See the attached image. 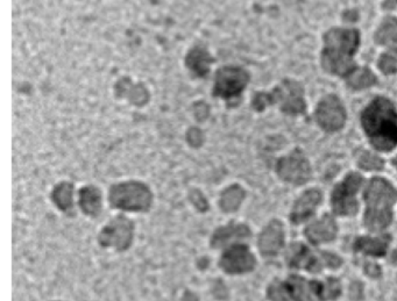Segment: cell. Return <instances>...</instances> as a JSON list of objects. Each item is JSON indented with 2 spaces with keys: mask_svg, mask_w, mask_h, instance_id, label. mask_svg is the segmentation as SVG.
<instances>
[{
  "mask_svg": "<svg viewBox=\"0 0 397 301\" xmlns=\"http://www.w3.org/2000/svg\"><path fill=\"white\" fill-rule=\"evenodd\" d=\"M362 126L379 150H391L397 144V113L384 98L375 99L362 113Z\"/></svg>",
  "mask_w": 397,
  "mask_h": 301,
  "instance_id": "cell-1",
  "label": "cell"
},
{
  "mask_svg": "<svg viewBox=\"0 0 397 301\" xmlns=\"http://www.w3.org/2000/svg\"><path fill=\"white\" fill-rule=\"evenodd\" d=\"M359 45V33L354 29H332L325 36L323 67L334 75H346L352 70V54Z\"/></svg>",
  "mask_w": 397,
  "mask_h": 301,
  "instance_id": "cell-2",
  "label": "cell"
},
{
  "mask_svg": "<svg viewBox=\"0 0 397 301\" xmlns=\"http://www.w3.org/2000/svg\"><path fill=\"white\" fill-rule=\"evenodd\" d=\"M365 198L366 226L371 231H382L391 221V206L396 200L394 187L381 178H375L369 183Z\"/></svg>",
  "mask_w": 397,
  "mask_h": 301,
  "instance_id": "cell-3",
  "label": "cell"
},
{
  "mask_svg": "<svg viewBox=\"0 0 397 301\" xmlns=\"http://www.w3.org/2000/svg\"><path fill=\"white\" fill-rule=\"evenodd\" d=\"M151 190L138 182L113 185L110 190V204L115 209L129 212L147 211L152 204Z\"/></svg>",
  "mask_w": 397,
  "mask_h": 301,
  "instance_id": "cell-4",
  "label": "cell"
},
{
  "mask_svg": "<svg viewBox=\"0 0 397 301\" xmlns=\"http://www.w3.org/2000/svg\"><path fill=\"white\" fill-rule=\"evenodd\" d=\"M296 301H325L339 297L342 288L337 279L325 283L309 282L301 277H290L285 283Z\"/></svg>",
  "mask_w": 397,
  "mask_h": 301,
  "instance_id": "cell-5",
  "label": "cell"
},
{
  "mask_svg": "<svg viewBox=\"0 0 397 301\" xmlns=\"http://www.w3.org/2000/svg\"><path fill=\"white\" fill-rule=\"evenodd\" d=\"M342 266V260L334 253L314 251L305 246L295 248L290 256V266L309 271H319L324 268H338Z\"/></svg>",
  "mask_w": 397,
  "mask_h": 301,
  "instance_id": "cell-6",
  "label": "cell"
},
{
  "mask_svg": "<svg viewBox=\"0 0 397 301\" xmlns=\"http://www.w3.org/2000/svg\"><path fill=\"white\" fill-rule=\"evenodd\" d=\"M362 184L361 177L351 173L340 185L337 186L332 196L333 209L337 214L352 215L358 209L356 195Z\"/></svg>",
  "mask_w": 397,
  "mask_h": 301,
  "instance_id": "cell-7",
  "label": "cell"
},
{
  "mask_svg": "<svg viewBox=\"0 0 397 301\" xmlns=\"http://www.w3.org/2000/svg\"><path fill=\"white\" fill-rule=\"evenodd\" d=\"M133 236V224L126 217H115L100 233V244L104 247H113L125 250L129 247Z\"/></svg>",
  "mask_w": 397,
  "mask_h": 301,
  "instance_id": "cell-8",
  "label": "cell"
},
{
  "mask_svg": "<svg viewBox=\"0 0 397 301\" xmlns=\"http://www.w3.org/2000/svg\"><path fill=\"white\" fill-rule=\"evenodd\" d=\"M277 173L282 180H287L289 183L305 184L310 180V164L303 155L295 151L288 158L280 160Z\"/></svg>",
  "mask_w": 397,
  "mask_h": 301,
  "instance_id": "cell-9",
  "label": "cell"
},
{
  "mask_svg": "<svg viewBox=\"0 0 397 301\" xmlns=\"http://www.w3.org/2000/svg\"><path fill=\"white\" fill-rule=\"evenodd\" d=\"M254 256L246 246L234 244L225 250L221 258V269L228 273H243L253 270Z\"/></svg>",
  "mask_w": 397,
  "mask_h": 301,
  "instance_id": "cell-10",
  "label": "cell"
},
{
  "mask_svg": "<svg viewBox=\"0 0 397 301\" xmlns=\"http://www.w3.org/2000/svg\"><path fill=\"white\" fill-rule=\"evenodd\" d=\"M345 109L336 97H327L318 106L317 120L325 131H334L345 124Z\"/></svg>",
  "mask_w": 397,
  "mask_h": 301,
  "instance_id": "cell-11",
  "label": "cell"
},
{
  "mask_svg": "<svg viewBox=\"0 0 397 301\" xmlns=\"http://www.w3.org/2000/svg\"><path fill=\"white\" fill-rule=\"evenodd\" d=\"M248 82L245 71L238 67H225L218 72L215 92L219 96L228 98L243 91Z\"/></svg>",
  "mask_w": 397,
  "mask_h": 301,
  "instance_id": "cell-12",
  "label": "cell"
},
{
  "mask_svg": "<svg viewBox=\"0 0 397 301\" xmlns=\"http://www.w3.org/2000/svg\"><path fill=\"white\" fill-rule=\"evenodd\" d=\"M277 100L285 112L297 114L305 111V98L301 85L295 82H285L277 91Z\"/></svg>",
  "mask_w": 397,
  "mask_h": 301,
  "instance_id": "cell-13",
  "label": "cell"
},
{
  "mask_svg": "<svg viewBox=\"0 0 397 301\" xmlns=\"http://www.w3.org/2000/svg\"><path fill=\"white\" fill-rule=\"evenodd\" d=\"M285 234L279 221H272L260 235L259 247L265 256H274L283 247Z\"/></svg>",
  "mask_w": 397,
  "mask_h": 301,
  "instance_id": "cell-14",
  "label": "cell"
},
{
  "mask_svg": "<svg viewBox=\"0 0 397 301\" xmlns=\"http://www.w3.org/2000/svg\"><path fill=\"white\" fill-rule=\"evenodd\" d=\"M322 195L317 190H310L305 192L295 205L292 214V221L300 224L310 218L316 211V207L319 205Z\"/></svg>",
  "mask_w": 397,
  "mask_h": 301,
  "instance_id": "cell-15",
  "label": "cell"
},
{
  "mask_svg": "<svg viewBox=\"0 0 397 301\" xmlns=\"http://www.w3.org/2000/svg\"><path fill=\"white\" fill-rule=\"evenodd\" d=\"M305 234L312 243H322L333 240L337 234L336 222L333 221L330 215H325L319 221L310 224L307 228Z\"/></svg>",
  "mask_w": 397,
  "mask_h": 301,
  "instance_id": "cell-16",
  "label": "cell"
},
{
  "mask_svg": "<svg viewBox=\"0 0 397 301\" xmlns=\"http://www.w3.org/2000/svg\"><path fill=\"white\" fill-rule=\"evenodd\" d=\"M250 235V229L246 226L230 224V226L221 227V229L216 231L213 234V239H212V244L216 246V248H219L228 243V242H232V241L248 239Z\"/></svg>",
  "mask_w": 397,
  "mask_h": 301,
  "instance_id": "cell-17",
  "label": "cell"
},
{
  "mask_svg": "<svg viewBox=\"0 0 397 301\" xmlns=\"http://www.w3.org/2000/svg\"><path fill=\"white\" fill-rule=\"evenodd\" d=\"M80 205L85 214L96 217L102 209V195L95 186H87L80 190Z\"/></svg>",
  "mask_w": 397,
  "mask_h": 301,
  "instance_id": "cell-18",
  "label": "cell"
},
{
  "mask_svg": "<svg viewBox=\"0 0 397 301\" xmlns=\"http://www.w3.org/2000/svg\"><path fill=\"white\" fill-rule=\"evenodd\" d=\"M388 244H389V236H382L374 240L361 237L356 242V249L361 250L364 253L374 256H383L387 251Z\"/></svg>",
  "mask_w": 397,
  "mask_h": 301,
  "instance_id": "cell-19",
  "label": "cell"
},
{
  "mask_svg": "<svg viewBox=\"0 0 397 301\" xmlns=\"http://www.w3.org/2000/svg\"><path fill=\"white\" fill-rule=\"evenodd\" d=\"M376 41L380 45H397V19H388L376 33Z\"/></svg>",
  "mask_w": 397,
  "mask_h": 301,
  "instance_id": "cell-20",
  "label": "cell"
},
{
  "mask_svg": "<svg viewBox=\"0 0 397 301\" xmlns=\"http://www.w3.org/2000/svg\"><path fill=\"white\" fill-rule=\"evenodd\" d=\"M53 199L62 211H68L73 206V185L69 183H62L56 186L53 192Z\"/></svg>",
  "mask_w": 397,
  "mask_h": 301,
  "instance_id": "cell-21",
  "label": "cell"
},
{
  "mask_svg": "<svg viewBox=\"0 0 397 301\" xmlns=\"http://www.w3.org/2000/svg\"><path fill=\"white\" fill-rule=\"evenodd\" d=\"M375 82H376V80H375L374 75L371 74V71L365 69V67L354 71L349 75V87L356 89V90L371 87V85H374Z\"/></svg>",
  "mask_w": 397,
  "mask_h": 301,
  "instance_id": "cell-22",
  "label": "cell"
},
{
  "mask_svg": "<svg viewBox=\"0 0 397 301\" xmlns=\"http://www.w3.org/2000/svg\"><path fill=\"white\" fill-rule=\"evenodd\" d=\"M243 199V191L239 186H232L226 190V192L223 195L221 198V207L225 211H235L238 206L240 205L241 200Z\"/></svg>",
  "mask_w": 397,
  "mask_h": 301,
  "instance_id": "cell-23",
  "label": "cell"
},
{
  "mask_svg": "<svg viewBox=\"0 0 397 301\" xmlns=\"http://www.w3.org/2000/svg\"><path fill=\"white\" fill-rule=\"evenodd\" d=\"M268 298L272 301H296L285 283H274L269 288Z\"/></svg>",
  "mask_w": 397,
  "mask_h": 301,
  "instance_id": "cell-24",
  "label": "cell"
},
{
  "mask_svg": "<svg viewBox=\"0 0 397 301\" xmlns=\"http://www.w3.org/2000/svg\"><path fill=\"white\" fill-rule=\"evenodd\" d=\"M380 67L386 74H393L397 70V54L396 53H389L383 55L380 60Z\"/></svg>",
  "mask_w": 397,
  "mask_h": 301,
  "instance_id": "cell-25",
  "label": "cell"
},
{
  "mask_svg": "<svg viewBox=\"0 0 397 301\" xmlns=\"http://www.w3.org/2000/svg\"><path fill=\"white\" fill-rule=\"evenodd\" d=\"M360 165H361L364 169H369V170H373V169H381L382 168V160L380 158H376L374 155L366 154L362 155L361 158H360Z\"/></svg>",
  "mask_w": 397,
  "mask_h": 301,
  "instance_id": "cell-26",
  "label": "cell"
},
{
  "mask_svg": "<svg viewBox=\"0 0 397 301\" xmlns=\"http://www.w3.org/2000/svg\"><path fill=\"white\" fill-rule=\"evenodd\" d=\"M384 6L387 7L388 10H397V0H387Z\"/></svg>",
  "mask_w": 397,
  "mask_h": 301,
  "instance_id": "cell-27",
  "label": "cell"
},
{
  "mask_svg": "<svg viewBox=\"0 0 397 301\" xmlns=\"http://www.w3.org/2000/svg\"><path fill=\"white\" fill-rule=\"evenodd\" d=\"M393 262L397 264V250L395 251L394 255H393Z\"/></svg>",
  "mask_w": 397,
  "mask_h": 301,
  "instance_id": "cell-28",
  "label": "cell"
}]
</instances>
